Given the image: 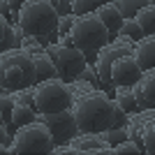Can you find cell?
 <instances>
[{"label": "cell", "instance_id": "obj_25", "mask_svg": "<svg viewBox=\"0 0 155 155\" xmlns=\"http://www.w3.org/2000/svg\"><path fill=\"white\" fill-rule=\"evenodd\" d=\"M12 93V100L16 104H28V107H35V95H32V86L30 88H21V91H9Z\"/></svg>", "mask_w": 155, "mask_h": 155}, {"label": "cell", "instance_id": "obj_7", "mask_svg": "<svg viewBox=\"0 0 155 155\" xmlns=\"http://www.w3.org/2000/svg\"><path fill=\"white\" fill-rule=\"evenodd\" d=\"M46 53L51 56L60 79H77L81 74V70L88 65L86 51H81L77 46H63L58 42H53V44L46 46Z\"/></svg>", "mask_w": 155, "mask_h": 155}, {"label": "cell", "instance_id": "obj_9", "mask_svg": "<svg viewBox=\"0 0 155 155\" xmlns=\"http://www.w3.org/2000/svg\"><path fill=\"white\" fill-rule=\"evenodd\" d=\"M143 70L134 60V56H118L111 63V84L114 86H134L141 79Z\"/></svg>", "mask_w": 155, "mask_h": 155}, {"label": "cell", "instance_id": "obj_5", "mask_svg": "<svg viewBox=\"0 0 155 155\" xmlns=\"http://www.w3.org/2000/svg\"><path fill=\"white\" fill-rule=\"evenodd\" d=\"M53 137L42 120H32L28 125L16 127L9 143V155H21V153H51Z\"/></svg>", "mask_w": 155, "mask_h": 155}, {"label": "cell", "instance_id": "obj_31", "mask_svg": "<svg viewBox=\"0 0 155 155\" xmlns=\"http://www.w3.org/2000/svg\"><path fill=\"white\" fill-rule=\"evenodd\" d=\"M0 141L7 143V146L12 143V139H9V132H7V125L2 123V120H0Z\"/></svg>", "mask_w": 155, "mask_h": 155}, {"label": "cell", "instance_id": "obj_16", "mask_svg": "<svg viewBox=\"0 0 155 155\" xmlns=\"http://www.w3.org/2000/svg\"><path fill=\"white\" fill-rule=\"evenodd\" d=\"M118 109H123L125 114H134L139 111V104H137V97L132 93V86H116V100H114Z\"/></svg>", "mask_w": 155, "mask_h": 155}, {"label": "cell", "instance_id": "obj_17", "mask_svg": "<svg viewBox=\"0 0 155 155\" xmlns=\"http://www.w3.org/2000/svg\"><path fill=\"white\" fill-rule=\"evenodd\" d=\"M32 120H37V109L35 107H28V104H16L14 102V111H12V125L14 127H21V125H28Z\"/></svg>", "mask_w": 155, "mask_h": 155}, {"label": "cell", "instance_id": "obj_11", "mask_svg": "<svg viewBox=\"0 0 155 155\" xmlns=\"http://www.w3.org/2000/svg\"><path fill=\"white\" fill-rule=\"evenodd\" d=\"M132 93L137 97L139 109H155V67L143 72L141 79L132 86Z\"/></svg>", "mask_w": 155, "mask_h": 155}, {"label": "cell", "instance_id": "obj_30", "mask_svg": "<svg viewBox=\"0 0 155 155\" xmlns=\"http://www.w3.org/2000/svg\"><path fill=\"white\" fill-rule=\"evenodd\" d=\"M7 2H9V9H12V19L16 21V14H19V9L23 7L26 0H7Z\"/></svg>", "mask_w": 155, "mask_h": 155}, {"label": "cell", "instance_id": "obj_6", "mask_svg": "<svg viewBox=\"0 0 155 155\" xmlns=\"http://www.w3.org/2000/svg\"><path fill=\"white\" fill-rule=\"evenodd\" d=\"M70 37L74 39V46L81 51H100L104 44L111 42V35L97 14H81L77 16L74 26L70 30Z\"/></svg>", "mask_w": 155, "mask_h": 155}, {"label": "cell", "instance_id": "obj_32", "mask_svg": "<svg viewBox=\"0 0 155 155\" xmlns=\"http://www.w3.org/2000/svg\"><path fill=\"white\" fill-rule=\"evenodd\" d=\"M0 14L12 19V9H9V2H7V0H0Z\"/></svg>", "mask_w": 155, "mask_h": 155}, {"label": "cell", "instance_id": "obj_15", "mask_svg": "<svg viewBox=\"0 0 155 155\" xmlns=\"http://www.w3.org/2000/svg\"><path fill=\"white\" fill-rule=\"evenodd\" d=\"M95 14H97V19L107 26L111 39H114L118 35V30H120V26H123V14H120V9L116 7V2H107V5L97 7Z\"/></svg>", "mask_w": 155, "mask_h": 155}, {"label": "cell", "instance_id": "obj_8", "mask_svg": "<svg viewBox=\"0 0 155 155\" xmlns=\"http://www.w3.org/2000/svg\"><path fill=\"white\" fill-rule=\"evenodd\" d=\"M37 120L49 127L53 137V143H70L72 137L79 134V125H77V118H74V111L70 109H63V111H53V114H42L37 111Z\"/></svg>", "mask_w": 155, "mask_h": 155}, {"label": "cell", "instance_id": "obj_29", "mask_svg": "<svg viewBox=\"0 0 155 155\" xmlns=\"http://www.w3.org/2000/svg\"><path fill=\"white\" fill-rule=\"evenodd\" d=\"M77 79H84V81L93 84L95 88H97V84H102V81H100V77H97V72H95V67H93V65H86V67L81 70V74H79Z\"/></svg>", "mask_w": 155, "mask_h": 155}, {"label": "cell", "instance_id": "obj_4", "mask_svg": "<svg viewBox=\"0 0 155 155\" xmlns=\"http://www.w3.org/2000/svg\"><path fill=\"white\" fill-rule=\"evenodd\" d=\"M32 95H35V109L42 114H53V111L70 109L74 102L72 95V86L63 79H46L32 86Z\"/></svg>", "mask_w": 155, "mask_h": 155}, {"label": "cell", "instance_id": "obj_2", "mask_svg": "<svg viewBox=\"0 0 155 155\" xmlns=\"http://www.w3.org/2000/svg\"><path fill=\"white\" fill-rule=\"evenodd\" d=\"M0 86L5 91L35 86V60L26 49H7L0 53Z\"/></svg>", "mask_w": 155, "mask_h": 155}, {"label": "cell", "instance_id": "obj_22", "mask_svg": "<svg viewBox=\"0 0 155 155\" xmlns=\"http://www.w3.org/2000/svg\"><path fill=\"white\" fill-rule=\"evenodd\" d=\"M0 49H19L16 39H14V32H12V26L7 23V16L0 14Z\"/></svg>", "mask_w": 155, "mask_h": 155}, {"label": "cell", "instance_id": "obj_21", "mask_svg": "<svg viewBox=\"0 0 155 155\" xmlns=\"http://www.w3.org/2000/svg\"><path fill=\"white\" fill-rule=\"evenodd\" d=\"M107 2H114V0H74L72 2V14H77V16H81V14H95L97 7L107 5Z\"/></svg>", "mask_w": 155, "mask_h": 155}, {"label": "cell", "instance_id": "obj_20", "mask_svg": "<svg viewBox=\"0 0 155 155\" xmlns=\"http://www.w3.org/2000/svg\"><path fill=\"white\" fill-rule=\"evenodd\" d=\"M116 7L120 9L123 19H134V14L141 9V7L150 5V0H114Z\"/></svg>", "mask_w": 155, "mask_h": 155}, {"label": "cell", "instance_id": "obj_26", "mask_svg": "<svg viewBox=\"0 0 155 155\" xmlns=\"http://www.w3.org/2000/svg\"><path fill=\"white\" fill-rule=\"evenodd\" d=\"M72 95H74V100L81 95H86V93H91V91H97L93 84H88V81H84V79H72Z\"/></svg>", "mask_w": 155, "mask_h": 155}, {"label": "cell", "instance_id": "obj_28", "mask_svg": "<svg viewBox=\"0 0 155 155\" xmlns=\"http://www.w3.org/2000/svg\"><path fill=\"white\" fill-rule=\"evenodd\" d=\"M141 146H143V153H148V155H155V134H153V132H150L148 123H146V127H143Z\"/></svg>", "mask_w": 155, "mask_h": 155}, {"label": "cell", "instance_id": "obj_14", "mask_svg": "<svg viewBox=\"0 0 155 155\" xmlns=\"http://www.w3.org/2000/svg\"><path fill=\"white\" fill-rule=\"evenodd\" d=\"M118 58V53L116 49H114V44H104L100 51H97V58H95V72H97V77H100V81H102L104 86L111 84V63Z\"/></svg>", "mask_w": 155, "mask_h": 155}, {"label": "cell", "instance_id": "obj_35", "mask_svg": "<svg viewBox=\"0 0 155 155\" xmlns=\"http://www.w3.org/2000/svg\"><path fill=\"white\" fill-rule=\"evenodd\" d=\"M148 127H150V132L155 134V118H150V120H148Z\"/></svg>", "mask_w": 155, "mask_h": 155}, {"label": "cell", "instance_id": "obj_10", "mask_svg": "<svg viewBox=\"0 0 155 155\" xmlns=\"http://www.w3.org/2000/svg\"><path fill=\"white\" fill-rule=\"evenodd\" d=\"M26 51L32 56L35 60V84L39 81H46V79H58V70H56V65H53L51 56L46 53V49L42 44H35V46H26Z\"/></svg>", "mask_w": 155, "mask_h": 155}, {"label": "cell", "instance_id": "obj_3", "mask_svg": "<svg viewBox=\"0 0 155 155\" xmlns=\"http://www.w3.org/2000/svg\"><path fill=\"white\" fill-rule=\"evenodd\" d=\"M60 14L49 0H26L16 14V23L23 28L26 35L35 37H51L56 32Z\"/></svg>", "mask_w": 155, "mask_h": 155}, {"label": "cell", "instance_id": "obj_13", "mask_svg": "<svg viewBox=\"0 0 155 155\" xmlns=\"http://www.w3.org/2000/svg\"><path fill=\"white\" fill-rule=\"evenodd\" d=\"M134 60L139 63L143 72L155 67V35H143L141 39L134 42Z\"/></svg>", "mask_w": 155, "mask_h": 155}, {"label": "cell", "instance_id": "obj_27", "mask_svg": "<svg viewBox=\"0 0 155 155\" xmlns=\"http://www.w3.org/2000/svg\"><path fill=\"white\" fill-rule=\"evenodd\" d=\"M74 21H77V14H65L58 19V26H56V35H70L72 26H74Z\"/></svg>", "mask_w": 155, "mask_h": 155}, {"label": "cell", "instance_id": "obj_12", "mask_svg": "<svg viewBox=\"0 0 155 155\" xmlns=\"http://www.w3.org/2000/svg\"><path fill=\"white\" fill-rule=\"evenodd\" d=\"M70 143L84 155H109V143L102 141L97 132H79L77 137L70 139Z\"/></svg>", "mask_w": 155, "mask_h": 155}, {"label": "cell", "instance_id": "obj_37", "mask_svg": "<svg viewBox=\"0 0 155 155\" xmlns=\"http://www.w3.org/2000/svg\"><path fill=\"white\" fill-rule=\"evenodd\" d=\"M65 2H70V5H72V2H74V0H65Z\"/></svg>", "mask_w": 155, "mask_h": 155}, {"label": "cell", "instance_id": "obj_34", "mask_svg": "<svg viewBox=\"0 0 155 155\" xmlns=\"http://www.w3.org/2000/svg\"><path fill=\"white\" fill-rule=\"evenodd\" d=\"M0 155H9V146L0 141Z\"/></svg>", "mask_w": 155, "mask_h": 155}, {"label": "cell", "instance_id": "obj_33", "mask_svg": "<svg viewBox=\"0 0 155 155\" xmlns=\"http://www.w3.org/2000/svg\"><path fill=\"white\" fill-rule=\"evenodd\" d=\"M58 44H63V46H74V39H72L70 35H60Z\"/></svg>", "mask_w": 155, "mask_h": 155}, {"label": "cell", "instance_id": "obj_18", "mask_svg": "<svg viewBox=\"0 0 155 155\" xmlns=\"http://www.w3.org/2000/svg\"><path fill=\"white\" fill-rule=\"evenodd\" d=\"M137 23L141 26L143 35H155V5H146L134 14Z\"/></svg>", "mask_w": 155, "mask_h": 155}, {"label": "cell", "instance_id": "obj_19", "mask_svg": "<svg viewBox=\"0 0 155 155\" xmlns=\"http://www.w3.org/2000/svg\"><path fill=\"white\" fill-rule=\"evenodd\" d=\"M97 134L102 137V141H107L109 146H116V143H120V141H125V139H130L127 125H111V127L102 130V132H97Z\"/></svg>", "mask_w": 155, "mask_h": 155}, {"label": "cell", "instance_id": "obj_23", "mask_svg": "<svg viewBox=\"0 0 155 155\" xmlns=\"http://www.w3.org/2000/svg\"><path fill=\"white\" fill-rule=\"evenodd\" d=\"M12 111H14V100H12V93L5 91L0 93V118H2V123L9 127L12 125Z\"/></svg>", "mask_w": 155, "mask_h": 155}, {"label": "cell", "instance_id": "obj_38", "mask_svg": "<svg viewBox=\"0 0 155 155\" xmlns=\"http://www.w3.org/2000/svg\"><path fill=\"white\" fill-rule=\"evenodd\" d=\"M150 5H155V0H150Z\"/></svg>", "mask_w": 155, "mask_h": 155}, {"label": "cell", "instance_id": "obj_24", "mask_svg": "<svg viewBox=\"0 0 155 155\" xmlns=\"http://www.w3.org/2000/svg\"><path fill=\"white\" fill-rule=\"evenodd\" d=\"M118 35H125V37L130 39H141L143 37V30L141 26L137 23V19H123V26H120V30H118Z\"/></svg>", "mask_w": 155, "mask_h": 155}, {"label": "cell", "instance_id": "obj_1", "mask_svg": "<svg viewBox=\"0 0 155 155\" xmlns=\"http://www.w3.org/2000/svg\"><path fill=\"white\" fill-rule=\"evenodd\" d=\"M79 132H102L114 125V102L104 91H91L72 102Z\"/></svg>", "mask_w": 155, "mask_h": 155}, {"label": "cell", "instance_id": "obj_36", "mask_svg": "<svg viewBox=\"0 0 155 155\" xmlns=\"http://www.w3.org/2000/svg\"><path fill=\"white\" fill-rule=\"evenodd\" d=\"M0 93H5V88H2V86H0Z\"/></svg>", "mask_w": 155, "mask_h": 155}]
</instances>
